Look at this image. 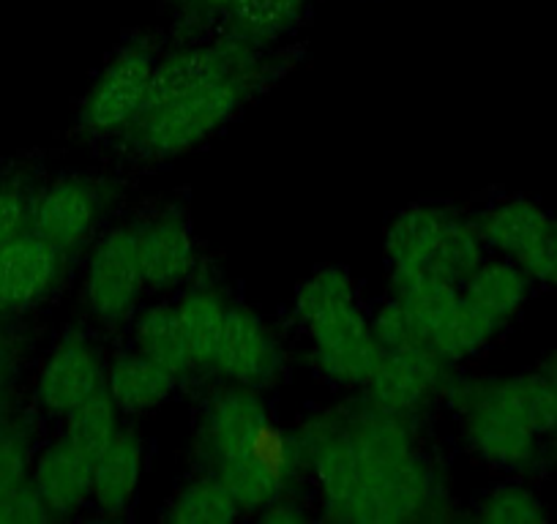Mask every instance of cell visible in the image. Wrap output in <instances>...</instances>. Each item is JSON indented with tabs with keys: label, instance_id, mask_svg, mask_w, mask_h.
Segmentation results:
<instances>
[{
	"label": "cell",
	"instance_id": "3957f363",
	"mask_svg": "<svg viewBox=\"0 0 557 524\" xmlns=\"http://www.w3.org/2000/svg\"><path fill=\"white\" fill-rule=\"evenodd\" d=\"M293 317L307 334L312 361L325 379L345 388L367 385L383 358L356 296V282L345 269H323L296 292Z\"/></svg>",
	"mask_w": 557,
	"mask_h": 524
},
{
	"label": "cell",
	"instance_id": "5bb4252c",
	"mask_svg": "<svg viewBox=\"0 0 557 524\" xmlns=\"http://www.w3.org/2000/svg\"><path fill=\"white\" fill-rule=\"evenodd\" d=\"M137 249L146 285L151 290L181 287L197 265L195 235L175 213H162L137 227Z\"/></svg>",
	"mask_w": 557,
	"mask_h": 524
},
{
	"label": "cell",
	"instance_id": "e0dca14e",
	"mask_svg": "<svg viewBox=\"0 0 557 524\" xmlns=\"http://www.w3.org/2000/svg\"><path fill=\"white\" fill-rule=\"evenodd\" d=\"M178 374L159 366L143 352H126L110 363L104 388L121 413L137 415L168 402L178 388Z\"/></svg>",
	"mask_w": 557,
	"mask_h": 524
},
{
	"label": "cell",
	"instance_id": "8992f818",
	"mask_svg": "<svg viewBox=\"0 0 557 524\" xmlns=\"http://www.w3.org/2000/svg\"><path fill=\"white\" fill-rule=\"evenodd\" d=\"M153 66L157 63L146 47L132 45L117 52L85 96L79 112L83 126L96 135H104L137 121L146 104Z\"/></svg>",
	"mask_w": 557,
	"mask_h": 524
},
{
	"label": "cell",
	"instance_id": "6da1fadb",
	"mask_svg": "<svg viewBox=\"0 0 557 524\" xmlns=\"http://www.w3.org/2000/svg\"><path fill=\"white\" fill-rule=\"evenodd\" d=\"M293 446L309 464L334 522L391 524L416 519L435 502L407 415L367 408L329 410L298 429Z\"/></svg>",
	"mask_w": 557,
	"mask_h": 524
},
{
	"label": "cell",
	"instance_id": "d4e9b609",
	"mask_svg": "<svg viewBox=\"0 0 557 524\" xmlns=\"http://www.w3.org/2000/svg\"><path fill=\"white\" fill-rule=\"evenodd\" d=\"M240 513L233 491L216 473L189 481L168 508V519L175 524H227Z\"/></svg>",
	"mask_w": 557,
	"mask_h": 524
},
{
	"label": "cell",
	"instance_id": "836d02e7",
	"mask_svg": "<svg viewBox=\"0 0 557 524\" xmlns=\"http://www.w3.org/2000/svg\"><path fill=\"white\" fill-rule=\"evenodd\" d=\"M546 377H549L552 390H555V399H557V350H555V355H552L549 369H546Z\"/></svg>",
	"mask_w": 557,
	"mask_h": 524
},
{
	"label": "cell",
	"instance_id": "5b68a950",
	"mask_svg": "<svg viewBox=\"0 0 557 524\" xmlns=\"http://www.w3.org/2000/svg\"><path fill=\"white\" fill-rule=\"evenodd\" d=\"M148 290L137 249V227H115L96 244L85 269L83 296L90 317L101 325H121L137 312Z\"/></svg>",
	"mask_w": 557,
	"mask_h": 524
},
{
	"label": "cell",
	"instance_id": "d6986e66",
	"mask_svg": "<svg viewBox=\"0 0 557 524\" xmlns=\"http://www.w3.org/2000/svg\"><path fill=\"white\" fill-rule=\"evenodd\" d=\"M530 276L513 260H484L462 282V298L484 312L492 323L506 328L530 296Z\"/></svg>",
	"mask_w": 557,
	"mask_h": 524
},
{
	"label": "cell",
	"instance_id": "9c48e42d",
	"mask_svg": "<svg viewBox=\"0 0 557 524\" xmlns=\"http://www.w3.org/2000/svg\"><path fill=\"white\" fill-rule=\"evenodd\" d=\"M268 429H271V415L260 390L230 383V388L213 394L202 410L200 446L216 467L224 459L251 451Z\"/></svg>",
	"mask_w": 557,
	"mask_h": 524
},
{
	"label": "cell",
	"instance_id": "4316f807",
	"mask_svg": "<svg viewBox=\"0 0 557 524\" xmlns=\"http://www.w3.org/2000/svg\"><path fill=\"white\" fill-rule=\"evenodd\" d=\"M475 519L486 524H535L544 522V502L522 484H503L481 497Z\"/></svg>",
	"mask_w": 557,
	"mask_h": 524
},
{
	"label": "cell",
	"instance_id": "30bf717a",
	"mask_svg": "<svg viewBox=\"0 0 557 524\" xmlns=\"http://www.w3.org/2000/svg\"><path fill=\"white\" fill-rule=\"evenodd\" d=\"M446 366L448 363L437 358L432 347L383 352L372 377L363 385L369 394L367 399L374 408L410 419L435 394H441Z\"/></svg>",
	"mask_w": 557,
	"mask_h": 524
},
{
	"label": "cell",
	"instance_id": "cb8c5ba5",
	"mask_svg": "<svg viewBox=\"0 0 557 524\" xmlns=\"http://www.w3.org/2000/svg\"><path fill=\"white\" fill-rule=\"evenodd\" d=\"M500 330V325L492 323V320L486 317L484 312H479L473 303L459 298L457 307L448 309L446 317L432 328L430 347L435 350V355L443 358L446 363H459L479 355Z\"/></svg>",
	"mask_w": 557,
	"mask_h": 524
},
{
	"label": "cell",
	"instance_id": "44dd1931",
	"mask_svg": "<svg viewBox=\"0 0 557 524\" xmlns=\"http://www.w3.org/2000/svg\"><path fill=\"white\" fill-rule=\"evenodd\" d=\"M388 287L391 296L405 303L412 317L418 320V325L424 328L426 341H430L432 328L462 298V285L446 279L432 269H391Z\"/></svg>",
	"mask_w": 557,
	"mask_h": 524
},
{
	"label": "cell",
	"instance_id": "ba28073f",
	"mask_svg": "<svg viewBox=\"0 0 557 524\" xmlns=\"http://www.w3.org/2000/svg\"><path fill=\"white\" fill-rule=\"evenodd\" d=\"M104 363L94 341L83 334H66L41 363L36 404L47 415L66 419L74 408L104 388Z\"/></svg>",
	"mask_w": 557,
	"mask_h": 524
},
{
	"label": "cell",
	"instance_id": "d6a6232c",
	"mask_svg": "<svg viewBox=\"0 0 557 524\" xmlns=\"http://www.w3.org/2000/svg\"><path fill=\"white\" fill-rule=\"evenodd\" d=\"M257 519H262V522H273V524H298L307 519V513H304V508L298 506L296 500L282 495L273 502H268V506L257 513Z\"/></svg>",
	"mask_w": 557,
	"mask_h": 524
},
{
	"label": "cell",
	"instance_id": "ffe728a7",
	"mask_svg": "<svg viewBox=\"0 0 557 524\" xmlns=\"http://www.w3.org/2000/svg\"><path fill=\"white\" fill-rule=\"evenodd\" d=\"M451 216V211L430 205H412L396 213L385 229V260L391 269H432V257Z\"/></svg>",
	"mask_w": 557,
	"mask_h": 524
},
{
	"label": "cell",
	"instance_id": "4fadbf2b",
	"mask_svg": "<svg viewBox=\"0 0 557 524\" xmlns=\"http://www.w3.org/2000/svg\"><path fill=\"white\" fill-rule=\"evenodd\" d=\"M30 484L50 508L52 519L72 516L94 500V459L61 435L34 459Z\"/></svg>",
	"mask_w": 557,
	"mask_h": 524
},
{
	"label": "cell",
	"instance_id": "9a60e30c",
	"mask_svg": "<svg viewBox=\"0 0 557 524\" xmlns=\"http://www.w3.org/2000/svg\"><path fill=\"white\" fill-rule=\"evenodd\" d=\"M233 74H240L238 61L222 47H191V50L175 52V55L164 58L162 63L153 66L143 112L159 110L170 101L197 93V90L208 88L219 79L233 77Z\"/></svg>",
	"mask_w": 557,
	"mask_h": 524
},
{
	"label": "cell",
	"instance_id": "d590c367",
	"mask_svg": "<svg viewBox=\"0 0 557 524\" xmlns=\"http://www.w3.org/2000/svg\"><path fill=\"white\" fill-rule=\"evenodd\" d=\"M7 424V419H3V408H0V426Z\"/></svg>",
	"mask_w": 557,
	"mask_h": 524
},
{
	"label": "cell",
	"instance_id": "8fae6325",
	"mask_svg": "<svg viewBox=\"0 0 557 524\" xmlns=\"http://www.w3.org/2000/svg\"><path fill=\"white\" fill-rule=\"evenodd\" d=\"M99 191L83 178H58L34 197L30 229L61 254L88 240L99 219Z\"/></svg>",
	"mask_w": 557,
	"mask_h": 524
},
{
	"label": "cell",
	"instance_id": "2e32d148",
	"mask_svg": "<svg viewBox=\"0 0 557 524\" xmlns=\"http://www.w3.org/2000/svg\"><path fill=\"white\" fill-rule=\"evenodd\" d=\"M146 451L134 429H121L94 459V502L107 516H117L134 502L143 478Z\"/></svg>",
	"mask_w": 557,
	"mask_h": 524
},
{
	"label": "cell",
	"instance_id": "603a6c76",
	"mask_svg": "<svg viewBox=\"0 0 557 524\" xmlns=\"http://www.w3.org/2000/svg\"><path fill=\"white\" fill-rule=\"evenodd\" d=\"M132 334L137 352L157 361L159 366L170 369L178 377L195 369L189 350H186L184 330H181L178 309L170 307V303H153V307L143 309L134 320Z\"/></svg>",
	"mask_w": 557,
	"mask_h": 524
},
{
	"label": "cell",
	"instance_id": "7402d4cb",
	"mask_svg": "<svg viewBox=\"0 0 557 524\" xmlns=\"http://www.w3.org/2000/svg\"><path fill=\"white\" fill-rule=\"evenodd\" d=\"M175 309H178L181 330H184L191 366L213 369L219 336H222L224 328V314H227L224 298L216 290H208V287H195V290L181 296Z\"/></svg>",
	"mask_w": 557,
	"mask_h": 524
},
{
	"label": "cell",
	"instance_id": "277c9868",
	"mask_svg": "<svg viewBox=\"0 0 557 524\" xmlns=\"http://www.w3.org/2000/svg\"><path fill=\"white\" fill-rule=\"evenodd\" d=\"M244 93L246 79L233 74L159 110L143 112L134 121V148L146 159L181 157L216 135L235 115Z\"/></svg>",
	"mask_w": 557,
	"mask_h": 524
},
{
	"label": "cell",
	"instance_id": "1f68e13d",
	"mask_svg": "<svg viewBox=\"0 0 557 524\" xmlns=\"http://www.w3.org/2000/svg\"><path fill=\"white\" fill-rule=\"evenodd\" d=\"M517 265L533 282L557 287V222L555 227L549 229V235H546L530 254H524Z\"/></svg>",
	"mask_w": 557,
	"mask_h": 524
},
{
	"label": "cell",
	"instance_id": "7c38bea8",
	"mask_svg": "<svg viewBox=\"0 0 557 524\" xmlns=\"http://www.w3.org/2000/svg\"><path fill=\"white\" fill-rule=\"evenodd\" d=\"M63 254L28 229L0 246V312H23L45 301L61 276Z\"/></svg>",
	"mask_w": 557,
	"mask_h": 524
},
{
	"label": "cell",
	"instance_id": "4dcf8cb0",
	"mask_svg": "<svg viewBox=\"0 0 557 524\" xmlns=\"http://www.w3.org/2000/svg\"><path fill=\"white\" fill-rule=\"evenodd\" d=\"M30 205L34 197L20 184H0V246L30 229Z\"/></svg>",
	"mask_w": 557,
	"mask_h": 524
},
{
	"label": "cell",
	"instance_id": "f546056e",
	"mask_svg": "<svg viewBox=\"0 0 557 524\" xmlns=\"http://www.w3.org/2000/svg\"><path fill=\"white\" fill-rule=\"evenodd\" d=\"M30 448L25 432L12 424L0 426V495L30 481Z\"/></svg>",
	"mask_w": 557,
	"mask_h": 524
},
{
	"label": "cell",
	"instance_id": "7a4b0ae2",
	"mask_svg": "<svg viewBox=\"0 0 557 524\" xmlns=\"http://www.w3.org/2000/svg\"><path fill=\"white\" fill-rule=\"evenodd\" d=\"M441 394L465 419V440L500 470H528L539 459L541 437L557 435V399L546 374L503 379H451Z\"/></svg>",
	"mask_w": 557,
	"mask_h": 524
},
{
	"label": "cell",
	"instance_id": "f1b7e54d",
	"mask_svg": "<svg viewBox=\"0 0 557 524\" xmlns=\"http://www.w3.org/2000/svg\"><path fill=\"white\" fill-rule=\"evenodd\" d=\"M304 0H235L233 14L251 36H276L296 23Z\"/></svg>",
	"mask_w": 557,
	"mask_h": 524
},
{
	"label": "cell",
	"instance_id": "ac0fdd59",
	"mask_svg": "<svg viewBox=\"0 0 557 524\" xmlns=\"http://www.w3.org/2000/svg\"><path fill=\"white\" fill-rule=\"evenodd\" d=\"M484 246L500 251L508 260L519 262L535 249L555 227V219L530 200H506L492 205L475 219Z\"/></svg>",
	"mask_w": 557,
	"mask_h": 524
},
{
	"label": "cell",
	"instance_id": "52a82bcc",
	"mask_svg": "<svg viewBox=\"0 0 557 524\" xmlns=\"http://www.w3.org/2000/svg\"><path fill=\"white\" fill-rule=\"evenodd\" d=\"M282 366V345L265 320L246 307H227L213 372L222 374L227 383L262 390L276 383Z\"/></svg>",
	"mask_w": 557,
	"mask_h": 524
},
{
	"label": "cell",
	"instance_id": "e575fe53",
	"mask_svg": "<svg viewBox=\"0 0 557 524\" xmlns=\"http://www.w3.org/2000/svg\"><path fill=\"white\" fill-rule=\"evenodd\" d=\"M208 3H211V7H233L235 0H208Z\"/></svg>",
	"mask_w": 557,
	"mask_h": 524
},
{
	"label": "cell",
	"instance_id": "484cf974",
	"mask_svg": "<svg viewBox=\"0 0 557 524\" xmlns=\"http://www.w3.org/2000/svg\"><path fill=\"white\" fill-rule=\"evenodd\" d=\"M117 415H121V410L115 408V402L110 399L107 388H101L99 394L85 399L79 408H74L72 413L66 415L63 437H66L69 442H74L79 451L88 453L90 459H96L107 446H110L112 437L121 432Z\"/></svg>",
	"mask_w": 557,
	"mask_h": 524
},
{
	"label": "cell",
	"instance_id": "83f0119b",
	"mask_svg": "<svg viewBox=\"0 0 557 524\" xmlns=\"http://www.w3.org/2000/svg\"><path fill=\"white\" fill-rule=\"evenodd\" d=\"M369 323H372V334L374 339H377V345L383 347V352L430 347L424 328L418 325V320L412 317L410 309L401 301H396L394 296L374 312V317L369 320Z\"/></svg>",
	"mask_w": 557,
	"mask_h": 524
}]
</instances>
